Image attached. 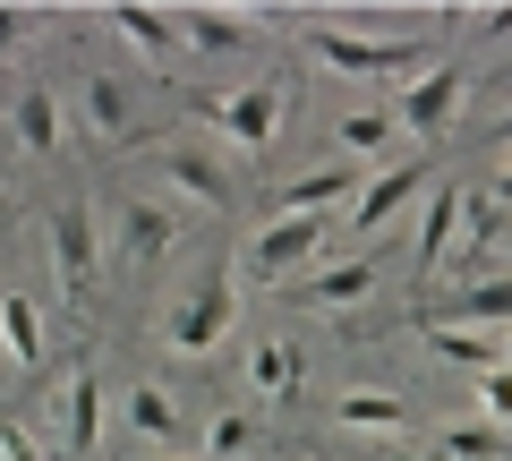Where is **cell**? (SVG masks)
<instances>
[{
    "instance_id": "52a82bcc",
    "label": "cell",
    "mask_w": 512,
    "mask_h": 461,
    "mask_svg": "<svg viewBox=\"0 0 512 461\" xmlns=\"http://www.w3.org/2000/svg\"><path fill=\"white\" fill-rule=\"evenodd\" d=\"M154 188L188 197L197 214H231V205H239V188H231V163H222L214 146H188V137L154 146Z\"/></svg>"
},
{
    "instance_id": "7c38bea8",
    "label": "cell",
    "mask_w": 512,
    "mask_h": 461,
    "mask_svg": "<svg viewBox=\"0 0 512 461\" xmlns=\"http://www.w3.org/2000/svg\"><path fill=\"white\" fill-rule=\"evenodd\" d=\"M52 419H60V453H69V461H94V453H103V376H94V359H77V368L60 376Z\"/></svg>"
},
{
    "instance_id": "7a4b0ae2",
    "label": "cell",
    "mask_w": 512,
    "mask_h": 461,
    "mask_svg": "<svg viewBox=\"0 0 512 461\" xmlns=\"http://www.w3.org/2000/svg\"><path fill=\"white\" fill-rule=\"evenodd\" d=\"M197 120H205V137L231 146V154H274L282 120H291V77L265 69V77H248V86H231V94H197Z\"/></svg>"
},
{
    "instance_id": "d6986e66",
    "label": "cell",
    "mask_w": 512,
    "mask_h": 461,
    "mask_svg": "<svg viewBox=\"0 0 512 461\" xmlns=\"http://www.w3.org/2000/svg\"><path fill=\"white\" fill-rule=\"evenodd\" d=\"M0 359H9V368H26V376L52 359V316H43L26 291H9V282H0Z\"/></svg>"
},
{
    "instance_id": "6da1fadb",
    "label": "cell",
    "mask_w": 512,
    "mask_h": 461,
    "mask_svg": "<svg viewBox=\"0 0 512 461\" xmlns=\"http://www.w3.org/2000/svg\"><path fill=\"white\" fill-rule=\"evenodd\" d=\"M299 52H316L325 77L350 86H410L436 60V18L419 26H384V9H325V18H291Z\"/></svg>"
},
{
    "instance_id": "8992f818",
    "label": "cell",
    "mask_w": 512,
    "mask_h": 461,
    "mask_svg": "<svg viewBox=\"0 0 512 461\" xmlns=\"http://www.w3.org/2000/svg\"><path fill=\"white\" fill-rule=\"evenodd\" d=\"M316 265H325V222H308V214H274V222L248 240V282L291 291V282L316 274Z\"/></svg>"
},
{
    "instance_id": "d590c367",
    "label": "cell",
    "mask_w": 512,
    "mask_h": 461,
    "mask_svg": "<svg viewBox=\"0 0 512 461\" xmlns=\"http://www.w3.org/2000/svg\"><path fill=\"white\" fill-rule=\"evenodd\" d=\"M0 376H9V359H0Z\"/></svg>"
},
{
    "instance_id": "83f0119b",
    "label": "cell",
    "mask_w": 512,
    "mask_h": 461,
    "mask_svg": "<svg viewBox=\"0 0 512 461\" xmlns=\"http://www.w3.org/2000/svg\"><path fill=\"white\" fill-rule=\"evenodd\" d=\"M487 248H495V205L470 188V222H461V248H453V265H478Z\"/></svg>"
},
{
    "instance_id": "3957f363",
    "label": "cell",
    "mask_w": 512,
    "mask_h": 461,
    "mask_svg": "<svg viewBox=\"0 0 512 461\" xmlns=\"http://www.w3.org/2000/svg\"><path fill=\"white\" fill-rule=\"evenodd\" d=\"M231 325H239V282H231V265H205L180 299H163V325L154 333H163L171 359H214L231 342Z\"/></svg>"
},
{
    "instance_id": "7402d4cb",
    "label": "cell",
    "mask_w": 512,
    "mask_h": 461,
    "mask_svg": "<svg viewBox=\"0 0 512 461\" xmlns=\"http://www.w3.org/2000/svg\"><path fill=\"white\" fill-rule=\"evenodd\" d=\"M333 146L350 154V163H367V171H384V163H402V120H393V111H342V120H333Z\"/></svg>"
},
{
    "instance_id": "8fae6325",
    "label": "cell",
    "mask_w": 512,
    "mask_h": 461,
    "mask_svg": "<svg viewBox=\"0 0 512 461\" xmlns=\"http://www.w3.org/2000/svg\"><path fill=\"white\" fill-rule=\"evenodd\" d=\"M9 146L26 163H60L69 154V94L60 86H18L9 94Z\"/></svg>"
},
{
    "instance_id": "e575fe53",
    "label": "cell",
    "mask_w": 512,
    "mask_h": 461,
    "mask_svg": "<svg viewBox=\"0 0 512 461\" xmlns=\"http://www.w3.org/2000/svg\"><path fill=\"white\" fill-rule=\"evenodd\" d=\"M504 368H512V333H504Z\"/></svg>"
},
{
    "instance_id": "5b68a950",
    "label": "cell",
    "mask_w": 512,
    "mask_h": 461,
    "mask_svg": "<svg viewBox=\"0 0 512 461\" xmlns=\"http://www.w3.org/2000/svg\"><path fill=\"white\" fill-rule=\"evenodd\" d=\"M427 180H436V163H427V154H402V163H384V171H367L359 180V197H350V240H384V231H393V222L410 214V205L427 197Z\"/></svg>"
},
{
    "instance_id": "4316f807",
    "label": "cell",
    "mask_w": 512,
    "mask_h": 461,
    "mask_svg": "<svg viewBox=\"0 0 512 461\" xmlns=\"http://www.w3.org/2000/svg\"><path fill=\"white\" fill-rule=\"evenodd\" d=\"M470 393H478V419H487L495 436H512V368H487V376H470Z\"/></svg>"
},
{
    "instance_id": "9c48e42d",
    "label": "cell",
    "mask_w": 512,
    "mask_h": 461,
    "mask_svg": "<svg viewBox=\"0 0 512 461\" xmlns=\"http://www.w3.org/2000/svg\"><path fill=\"white\" fill-rule=\"evenodd\" d=\"M461 111H470V69H461V60H436V69H419L393 94V120H402L410 137H444Z\"/></svg>"
},
{
    "instance_id": "d4e9b609",
    "label": "cell",
    "mask_w": 512,
    "mask_h": 461,
    "mask_svg": "<svg viewBox=\"0 0 512 461\" xmlns=\"http://www.w3.org/2000/svg\"><path fill=\"white\" fill-rule=\"evenodd\" d=\"M436 461H504V436L487 419H461V427H436Z\"/></svg>"
},
{
    "instance_id": "1f68e13d",
    "label": "cell",
    "mask_w": 512,
    "mask_h": 461,
    "mask_svg": "<svg viewBox=\"0 0 512 461\" xmlns=\"http://www.w3.org/2000/svg\"><path fill=\"white\" fill-rule=\"evenodd\" d=\"M495 188H504V214H512V154H504V171H495Z\"/></svg>"
},
{
    "instance_id": "cb8c5ba5",
    "label": "cell",
    "mask_w": 512,
    "mask_h": 461,
    "mask_svg": "<svg viewBox=\"0 0 512 461\" xmlns=\"http://www.w3.org/2000/svg\"><path fill=\"white\" fill-rule=\"evenodd\" d=\"M248 393L256 402H291L299 393V342H282V333H265V342H248Z\"/></svg>"
},
{
    "instance_id": "ba28073f",
    "label": "cell",
    "mask_w": 512,
    "mask_h": 461,
    "mask_svg": "<svg viewBox=\"0 0 512 461\" xmlns=\"http://www.w3.org/2000/svg\"><path fill=\"white\" fill-rule=\"evenodd\" d=\"M69 120L94 137V146H137V129H146V103H137V86L111 69H86L69 94Z\"/></svg>"
},
{
    "instance_id": "8d00e7d4",
    "label": "cell",
    "mask_w": 512,
    "mask_h": 461,
    "mask_svg": "<svg viewBox=\"0 0 512 461\" xmlns=\"http://www.w3.org/2000/svg\"><path fill=\"white\" fill-rule=\"evenodd\" d=\"M0 231H9V214H0Z\"/></svg>"
},
{
    "instance_id": "ac0fdd59",
    "label": "cell",
    "mask_w": 512,
    "mask_h": 461,
    "mask_svg": "<svg viewBox=\"0 0 512 461\" xmlns=\"http://www.w3.org/2000/svg\"><path fill=\"white\" fill-rule=\"evenodd\" d=\"M359 180H367V171H350V163H316V171H299V180H282L274 214H308V222H325V214H350Z\"/></svg>"
},
{
    "instance_id": "836d02e7",
    "label": "cell",
    "mask_w": 512,
    "mask_h": 461,
    "mask_svg": "<svg viewBox=\"0 0 512 461\" xmlns=\"http://www.w3.org/2000/svg\"><path fill=\"white\" fill-rule=\"evenodd\" d=\"M495 146H504V154H512V111H504V137H495Z\"/></svg>"
},
{
    "instance_id": "5bb4252c",
    "label": "cell",
    "mask_w": 512,
    "mask_h": 461,
    "mask_svg": "<svg viewBox=\"0 0 512 461\" xmlns=\"http://www.w3.org/2000/svg\"><path fill=\"white\" fill-rule=\"evenodd\" d=\"M180 18V43L205 60H239L265 26H274V9H214V0H197V9H171Z\"/></svg>"
},
{
    "instance_id": "603a6c76",
    "label": "cell",
    "mask_w": 512,
    "mask_h": 461,
    "mask_svg": "<svg viewBox=\"0 0 512 461\" xmlns=\"http://www.w3.org/2000/svg\"><path fill=\"white\" fill-rule=\"evenodd\" d=\"M436 325H487V333H504L512 325V274H487V282H470V291L436 299Z\"/></svg>"
},
{
    "instance_id": "30bf717a",
    "label": "cell",
    "mask_w": 512,
    "mask_h": 461,
    "mask_svg": "<svg viewBox=\"0 0 512 461\" xmlns=\"http://www.w3.org/2000/svg\"><path fill=\"white\" fill-rule=\"evenodd\" d=\"M367 299H376V257H325L316 274L291 282V308H299V316H325V325L359 316Z\"/></svg>"
},
{
    "instance_id": "ffe728a7",
    "label": "cell",
    "mask_w": 512,
    "mask_h": 461,
    "mask_svg": "<svg viewBox=\"0 0 512 461\" xmlns=\"http://www.w3.org/2000/svg\"><path fill=\"white\" fill-rule=\"evenodd\" d=\"M419 325H427V359H444V368H461V376L504 368V333H487V325H436V316H419Z\"/></svg>"
},
{
    "instance_id": "277c9868",
    "label": "cell",
    "mask_w": 512,
    "mask_h": 461,
    "mask_svg": "<svg viewBox=\"0 0 512 461\" xmlns=\"http://www.w3.org/2000/svg\"><path fill=\"white\" fill-rule=\"evenodd\" d=\"M43 257H52V282L69 308H94V291H103V231H94V205L86 197H60L52 222H43Z\"/></svg>"
},
{
    "instance_id": "4dcf8cb0",
    "label": "cell",
    "mask_w": 512,
    "mask_h": 461,
    "mask_svg": "<svg viewBox=\"0 0 512 461\" xmlns=\"http://www.w3.org/2000/svg\"><path fill=\"white\" fill-rule=\"evenodd\" d=\"M470 26H478V35H495V43H512V9H470Z\"/></svg>"
},
{
    "instance_id": "484cf974",
    "label": "cell",
    "mask_w": 512,
    "mask_h": 461,
    "mask_svg": "<svg viewBox=\"0 0 512 461\" xmlns=\"http://www.w3.org/2000/svg\"><path fill=\"white\" fill-rule=\"evenodd\" d=\"M256 444H265V427H256L248 410H222V419L205 427V461H248Z\"/></svg>"
},
{
    "instance_id": "4fadbf2b",
    "label": "cell",
    "mask_w": 512,
    "mask_h": 461,
    "mask_svg": "<svg viewBox=\"0 0 512 461\" xmlns=\"http://www.w3.org/2000/svg\"><path fill=\"white\" fill-rule=\"evenodd\" d=\"M171 248H180V214H171V197H128L120 214H111V257H120V265H163Z\"/></svg>"
},
{
    "instance_id": "74e56055",
    "label": "cell",
    "mask_w": 512,
    "mask_h": 461,
    "mask_svg": "<svg viewBox=\"0 0 512 461\" xmlns=\"http://www.w3.org/2000/svg\"><path fill=\"white\" fill-rule=\"evenodd\" d=\"M146 461H154V453H146Z\"/></svg>"
},
{
    "instance_id": "e0dca14e",
    "label": "cell",
    "mask_w": 512,
    "mask_h": 461,
    "mask_svg": "<svg viewBox=\"0 0 512 461\" xmlns=\"http://www.w3.org/2000/svg\"><path fill=\"white\" fill-rule=\"evenodd\" d=\"M103 26H111L137 60H146V69H171V60L188 52V43H180V18H171V9H146V0H111Z\"/></svg>"
},
{
    "instance_id": "9a60e30c",
    "label": "cell",
    "mask_w": 512,
    "mask_h": 461,
    "mask_svg": "<svg viewBox=\"0 0 512 461\" xmlns=\"http://www.w3.org/2000/svg\"><path fill=\"white\" fill-rule=\"evenodd\" d=\"M333 427L376 436V444H402L410 427H419V410H410V393H393V385H350V393H333Z\"/></svg>"
},
{
    "instance_id": "f1b7e54d",
    "label": "cell",
    "mask_w": 512,
    "mask_h": 461,
    "mask_svg": "<svg viewBox=\"0 0 512 461\" xmlns=\"http://www.w3.org/2000/svg\"><path fill=\"white\" fill-rule=\"evenodd\" d=\"M35 26H43L35 9H0V60H18L26 43H35Z\"/></svg>"
},
{
    "instance_id": "44dd1931",
    "label": "cell",
    "mask_w": 512,
    "mask_h": 461,
    "mask_svg": "<svg viewBox=\"0 0 512 461\" xmlns=\"http://www.w3.org/2000/svg\"><path fill=\"white\" fill-rule=\"evenodd\" d=\"M120 419H128V436H137V444H180L188 436V410H180V393H171V385H128L120 393Z\"/></svg>"
},
{
    "instance_id": "2e32d148",
    "label": "cell",
    "mask_w": 512,
    "mask_h": 461,
    "mask_svg": "<svg viewBox=\"0 0 512 461\" xmlns=\"http://www.w3.org/2000/svg\"><path fill=\"white\" fill-rule=\"evenodd\" d=\"M461 222H470V188H461V180H436V188L419 197V231H410V248H419L427 274H444V265H453Z\"/></svg>"
},
{
    "instance_id": "f546056e",
    "label": "cell",
    "mask_w": 512,
    "mask_h": 461,
    "mask_svg": "<svg viewBox=\"0 0 512 461\" xmlns=\"http://www.w3.org/2000/svg\"><path fill=\"white\" fill-rule=\"evenodd\" d=\"M0 461H43V444L26 436V427H9V419H0Z\"/></svg>"
},
{
    "instance_id": "d6a6232c",
    "label": "cell",
    "mask_w": 512,
    "mask_h": 461,
    "mask_svg": "<svg viewBox=\"0 0 512 461\" xmlns=\"http://www.w3.org/2000/svg\"><path fill=\"white\" fill-rule=\"evenodd\" d=\"M384 461H427V453H410V444H384Z\"/></svg>"
}]
</instances>
